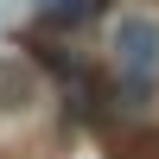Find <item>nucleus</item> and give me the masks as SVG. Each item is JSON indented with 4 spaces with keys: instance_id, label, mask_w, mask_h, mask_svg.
Segmentation results:
<instances>
[{
    "instance_id": "f257e3e1",
    "label": "nucleus",
    "mask_w": 159,
    "mask_h": 159,
    "mask_svg": "<svg viewBox=\"0 0 159 159\" xmlns=\"http://www.w3.org/2000/svg\"><path fill=\"white\" fill-rule=\"evenodd\" d=\"M115 51H121V76H127V83L153 76V64H159V25L153 19H121Z\"/></svg>"
},
{
    "instance_id": "f03ea898",
    "label": "nucleus",
    "mask_w": 159,
    "mask_h": 159,
    "mask_svg": "<svg viewBox=\"0 0 159 159\" xmlns=\"http://www.w3.org/2000/svg\"><path fill=\"white\" fill-rule=\"evenodd\" d=\"M32 102H38V70L25 57H0V108L19 115V108H32Z\"/></svg>"
},
{
    "instance_id": "7ed1b4c3",
    "label": "nucleus",
    "mask_w": 159,
    "mask_h": 159,
    "mask_svg": "<svg viewBox=\"0 0 159 159\" xmlns=\"http://www.w3.org/2000/svg\"><path fill=\"white\" fill-rule=\"evenodd\" d=\"M51 19H89V13H102V0H45Z\"/></svg>"
}]
</instances>
